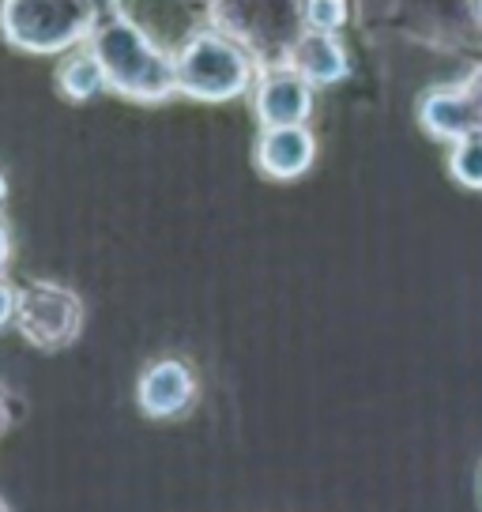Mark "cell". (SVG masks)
I'll return each instance as SVG.
<instances>
[{
  "label": "cell",
  "mask_w": 482,
  "mask_h": 512,
  "mask_svg": "<svg viewBox=\"0 0 482 512\" xmlns=\"http://www.w3.org/2000/svg\"><path fill=\"white\" fill-rule=\"evenodd\" d=\"M253 113L260 128L306 125L313 113V83L302 80L294 68H268L253 83Z\"/></svg>",
  "instance_id": "5"
},
{
  "label": "cell",
  "mask_w": 482,
  "mask_h": 512,
  "mask_svg": "<svg viewBox=\"0 0 482 512\" xmlns=\"http://www.w3.org/2000/svg\"><path fill=\"white\" fill-rule=\"evenodd\" d=\"M449 174L467 189H482V132H471V136L452 144Z\"/></svg>",
  "instance_id": "11"
},
{
  "label": "cell",
  "mask_w": 482,
  "mask_h": 512,
  "mask_svg": "<svg viewBox=\"0 0 482 512\" xmlns=\"http://www.w3.org/2000/svg\"><path fill=\"white\" fill-rule=\"evenodd\" d=\"M0 512H12V509H8V505H4V501H0Z\"/></svg>",
  "instance_id": "18"
},
{
  "label": "cell",
  "mask_w": 482,
  "mask_h": 512,
  "mask_svg": "<svg viewBox=\"0 0 482 512\" xmlns=\"http://www.w3.org/2000/svg\"><path fill=\"white\" fill-rule=\"evenodd\" d=\"M98 23V0H0L4 42L34 57H57L83 46Z\"/></svg>",
  "instance_id": "3"
},
{
  "label": "cell",
  "mask_w": 482,
  "mask_h": 512,
  "mask_svg": "<svg viewBox=\"0 0 482 512\" xmlns=\"http://www.w3.org/2000/svg\"><path fill=\"white\" fill-rule=\"evenodd\" d=\"M464 87L471 91V98H475V106H479V113H482V68L475 72V76H471V80L464 83Z\"/></svg>",
  "instance_id": "15"
},
{
  "label": "cell",
  "mask_w": 482,
  "mask_h": 512,
  "mask_svg": "<svg viewBox=\"0 0 482 512\" xmlns=\"http://www.w3.org/2000/svg\"><path fill=\"white\" fill-rule=\"evenodd\" d=\"M8 426V400H4V392H0V430Z\"/></svg>",
  "instance_id": "16"
},
{
  "label": "cell",
  "mask_w": 482,
  "mask_h": 512,
  "mask_svg": "<svg viewBox=\"0 0 482 512\" xmlns=\"http://www.w3.org/2000/svg\"><path fill=\"white\" fill-rule=\"evenodd\" d=\"M16 328L38 351H61L68 343H76L83 332L80 294L49 279H31L27 287H19Z\"/></svg>",
  "instance_id": "4"
},
{
  "label": "cell",
  "mask_w": 482,
  "mask_h": 512,
  "mask_svg": "<svg viewBox=\"0 0 482 512\" xmlns=\"http://www.w3.org/2000/svg\"><path fill=\"white\" fill-rule=\"evenodd\" d=\"M257 61L226 31H196L185 46L174 53V80L177 95L193 102H230L249 95L257 83Z\"/></svg>",
  "instance_id": "2"
},
{
  "label": "cell",
  "mask_w": 482,
  "mask_h": 512,
  "mask_svg": "<svg viewBox=\"0 0 482 512\" xmlns=\"http://www.w3.org/2000/svg\"><path fill=\"white\" fill-rule=\"evenodd\" d=\"M87 49L102 64L110 91L129 102H166L177 95L174 80V53H162L129 16H110L87 38Z\"/></svg>",
  "instance_id": "1"
},
{
  "label": "cell",
  "mask_w": 482,
  "mask_h": 512,
  "mask_svg": "<svg viewBox=\"0 0 482 512\" xmlns=\"http://www.w3.org/2000/svg\"><path fill=\"white\" fill-rule=\"evenodd\" d=\"M4 196H8V181H4V174H0V204H4Z\"/></svg>",
  "instance_id": "17"
},
{
  "label": "cell",
  "mask_w": 482,
  "mask_h": 512,
  "mask_svg": "<svg viewBox=\"0 0 482 512\" xmlns=\"http://www.w3.org/2000/svg\"><path fill=\"white\" fill-rule=\"evenodd\" d=\"M8 256H12V234H8V226L0 223V272L8 268Z\"/></svg>",
  "instance_id": "14"
},
{
  "label": "cell",
  "mask_w": 482,
  "mask_h": 512,
  "mask_svg": "<svg viewBox=\"0 0 482 512\" xmlns=\"http://www.w3.org/2000/svg\"><path fill=\"white\" fill-rule=\"evenodd\" d=\"M479 16H482V0H479Z\"/></svg>",
  "instance_id": "19"
},
{
  "label": "cell",
  "mask_w": 482,
  "mask_h": 512,
  "mask_svg": "<svg viewBox=\"0 0 482 512\" xmlns=\"http://www.w3.org/2000/svg\"><path fill=\"white\" fill-rule=\"evenodd\" d=\"M257 170L272 181H294L302 177L317 159V136L306 125L287 128H260L257 147H253Z\"/></svg>",
  "instance_id": "7"
},
{
  "label": "cell",
  "mask_w": 482,
  "mask_h": 512,
  "mask_svg": "<svg viewBox=\"0 0 482 512\" xmlns=\"http://www.w3.org/2000/svg\"><path fill=\"white\" fill-rule=\"evenodd\" d=\"M19 309V287H12L4 275H0V328H8L16 320Z\"/></svg>",
  "instance_id": "13"
},
{
  "label": "cell",
  "mask_w": 482,
  "mask_h": 512,
  "mask_svg": "<svg viewBox=\"0 0 482 512\" xmlns=\"http://www.w3.org/2000/svg\"><path fill=\"white\" fill-rule=\"evenodd\" d=\"M418 121H422V128H426L430 136L449 140V144L464 140L471 132H482V113L464 83L426 91L422 102H418Z\"/></svg>",
  "instance_id": "8"
},
{
  "label": "cell",
  "mask_w": 482,
  "mask_h": 512,
  "mask_svg": "<svg viewBox=\"0 0 482 512\" xmlns=\"http://www.w3.org/2000/svg\"><path fill=\"white\" fill-rule=\"evenodd\" d=\"M287 68H294L313 87H332V83H339L351 72V61H347V49H343L336 34L306 31L290 42Z\"/></svg>",
  "instance_id": "9"
},
{
  "label": "cell",
  "mask_w": 482,
  "mask_h": 512,
  "mask_svg": "<svg viewBox=\"0 0 482 512\" xmlns=\"http://www.w3.org/2000/svg\"><path fill=\"white\" fill-rule=\"evenodd\" d=\"M136 403L147 418H181L196 403V373L181 358H159L140 373Z\"/></svg>",
  "instance_id": "6"
},
{
  "label": "cell",
  "mask_w": 482,
  "mask_h": 512,
  "mask_svg": "<svg viewBox=\"0 0 482 512\" xmlns=\"http://www.w3.org/2000/svg\"><path fill=\"white\" fill-rule=\"evenodd\" d=\"M57 87H61V95L68 102H91L102 91H110V80H106L102 64L95 61V53L83 46L61 61V68H57Z\"/></svg>",
  "instance_id": "10"
},
{
  "label": "cell",
  "mask_w": 482,
  "mask_h": 512,
  "mask_svg": "<svg viewBox=\"0 0 482 512\" xmlns=\"http://www.w3.org/2000/svg\"><path fill=\"white\" fill-rule=\"evenodd\" d=\"M302 23L306 31L336 34L347 23V0H302Z\"/></svg>",
  "instance_id": "12"
}]
</instances>
